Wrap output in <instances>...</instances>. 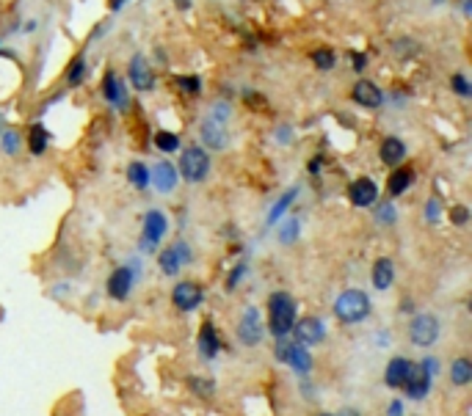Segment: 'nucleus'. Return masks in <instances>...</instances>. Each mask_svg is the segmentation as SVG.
I'll list each match as a JSON object with an SVG mask.
<instances>
[{"label": "nucleus", "mask_w": 472, "mask_h": 416, "mask_svg": "<svg viewBox=\"0 0 472 416\" xmlns=\"http://www.w3.org/2000/svg\"><path fill=\"white\" fill-rule=\"evenodd\" d=\"M296 320H299V301L288 290H274L266 301V334H271L274 339L290 336Z\"/></svg>", "instance_id": "obj_1"}, {"label": "nucleus", "mask_w": 472, "mask_h": 416, "mask_svg": "<svg viewBox=\"0 0 472 416\" xmlns=\"http://www.w3.org/2000/svg\"><path fill=\"white\" fill-rule=\"evenodd\" d=\"M332 314L340 325H359L373 314V301L365 290L359 287H345L337 292L332 303Z\"/></svg>", "instance_id": "obj_2"}, {"label": "nucleus", "mask_w": 472, "mask_h": 416, "mask_svg": "<svg viewBox=\"0 0 472 416\" xmlns=\"http://www.w3.org/2000/svg\"><path fill=\"white\" fill-rule=\"evenodd\" d=\"M229 113H232L229 102H215L210 108V113L204 116V122L199 124V141L207 146V152L226 149V143H229V130H226Z\"/></svg>", "instance_id": "obj_3"}, {"label": "nucleus", "mask_w": 472, "mask_h": 416, "mask_svg": "<svg viewBox=\"0 0 472 416\" xmlns=\"http://www.w3.org/2000/svg\"><path fill=\"white\" fill-rule=\"evenodd\" d=\"M274 358H277L279 364H288V367H290L296 375H301V378L312 375V369H315L312 350L304 347V345H299V342H293L290 336H279V339L274 342Z\"/></svg>", "instance_id": "obj_4"}, {"label": "nucleus", "mask_w": 472, "mask_h": 416, "mask_svg": "<svg viewBox=\"0 0 472 416\" xmlns=\"http://www.w3.org/2000/svg\"><path fill=\"white\" fill-rule=\"evenodd\" d=\"M442 336V320L433 312H414L409 317V342L414 347H433Z\"/></svg>", "instance_id": "obj_5"}, {"label": "nucleus", "mask_w": 472, "mask_h": 416, "mask_svg": "<svg viewBox=\"0 0 472 416\" xmlns=\"http://www.w3.org/2000/svg\"><path fill=\"white\" fill-rule=\"evenodd\" d=\"M141 273H144V268H138V262H127V265L114 268V270H111V276H108V281H105V292H108V298H111V301H116V303L130 301L133 287H136V281L141 279Z\"/></svg>", "instance_id": "obj_6"}, {"label": "nucleus", "mask_w": 472, "mask_h": 416, "mask_svg": "<svg viewBox=\"0 0 472 416\" xmlns=\"http://www.w3.org/2000/svg\"><path fill=\"white\" fill-rule=\"evenodd\" d=\"M177 174L185 182H204L210 174V152L204 146H185L180 149V163H177Z\"/></svg>", "instance_id": "obj_7"}, {"label": "nucleus", "mask_w": 472, "mask_h": 416, "mask_svg": "<svg viewBox=\"0 0 472 416\" xmlns=\"http://www.w3.org/2000/svg\"><path fill=\"white\" fill-rule=\"evenodd\" d=\"M235 336L244 347H260L266 339V320L260 317L257 306H246L238 317V325H235Z\"/></svg>", "instance_id": "obj_8"}, {"label": "nucleus", "mask_w": 472, "mask_h": 416, "mask_svg": "<svg viewBox=\"0 0 472 416\" xmlns=\"http://www.w3.org/2000/svg\"><path fill=\"white\" fill-rule=\"evenodd\" d=\"M191 262H193V254H191V246L185 240H174L158 251V268L163 276H180V270Z\"/></svg>", "instance_id": "obj_9"}, {"label": "nucleus", "mask_w": 472, "mask_h": 416, "mask_svg": "<svg viewBox=\"0 0 472 416\" xmlns=\"http://www.w3.org/2000/svg\"><path fill=\"white\" fill-rule=\"evenodd\" d=\"M169 235V218L163 210H147L141 218V243L149 251H158V246L163 243V238Z\"/></svg>", "instance_id": "obj_10"}, {"label": "nucleus", "mask_w": 472, "mask_h": 416, "mask_svg": "<svg viewBox=\"0 0 472 416\" xmlns=\"http://www.w3.org/2000/svg\"><path fill=\"white\" fill-rule=\"evenodd\" d=\"M171 303H174L177 312L191 314L204 303V287L199 281H193V279H182V281H177L171 287Z\"/></svg>", "instance_id": "obj_11"}, {"label": "nucleus", "mask_w": 472, "mask_h": 416, "mask_svg": "<svg viewBox=\"0 0 472 416\" xmlns=\"http://www.w3.org/2000/svg\"><path fill=\"white\" fill-rule=\"evenodd\" d=\"M326 336H329L326 323H323L321 317H312V314L296 320V325H293V331H290V339L299 342V345H304V347H315V345L326 342Z\"/></svg>", "instance_id": "obj_12"}, {"label": "nucleus", "mask_w": 472, "mask_h": 416, "mask_svg": "<svg viewBox=\"0 0 472 416\" xmlns=\"http://www.w3.org/2000/svg\"><path fill=\"white\" fill-rule=\"evenodd\" d=\"M345 193H348L351 207H356V210H367V207H373L378 201V185L370 176H356Z\"/></svg>", "instance_id": "obj_13"}, {"label": "nucleus", "mask_w": 472, "mask_h": 416, "mask_svg": "<svg viewBox=\"0 0 472 416\" xmlns=\"http://www.w3.org/2000/svg\"><path fill=\"white\" fill-rule=\"evenodd\" d=\"M221 334L215 328V323L207 317L202 325H199V334H196V353L202 361H213L218 353H221Z\"/></svg>", "instance_id": "obj_14"}, {"label": "nucleus", "mask_w": 472, "mask_h": 416, "mask_svg": "<svg viewBox=\"0 0 472 416\" xmlns=\"http://www.w3.org/2000/svg\"><path fill=\"white\" fill-rule=\"evenodd\" d=\"M411 369H414V361L409 356H392L387 361V367H384V386L392 389V391H400L403 383L409 380Z\"/></svg>", "instance_id": "obj_15"}, {"label": "nucleus", "mask_w": 472, "mask_h": 416, "mask_svg": "<svg viewBox=\"0 0 472 416\" xmlns=\"http://www.w3.org/2000/svg\"><path fill=\"white\" fill-rule=\"evenodd\" d=\"M127 78H130L133 89H138V91H152V89H155V72H152L149 61H147L141 53H136V56L130 58V64H127Z\"/></svg>", "instance_id": "obj_16"}, {"label": "nucleus", "mask_w": 472, "mask_h": 416, "mask_svg": "<svg viewBox=\"0 0 472 416\" xmlns=\"http://www.w3.org/2000/svg\"><path fill=\"white\" fill-rule=\"evenodd\" d=\"M351 100H354L359 108H365V111H376V108H381V102H384V91H381L373 80L359 78V80L354 83V89H351Z\"/></svg>", "instance_id": "obj_17"}, {"label": "nucleus", "mask_w": 472, "mask_h": 416, "mask_svg": "<svg viewBox=\"0 0 472 416\" xmlns=\"http://www.w3.org/2000/svg\"><path fill=\"white\" fill-rule=\"evenodd\" d=\"M180 182V174H177V165L169 163V160H160L149 168V185L158 190V193H174Z\"/></svg>", "instance_id": "obj_18"}, {"label": "nucleus", "mask_w": 472, "mask_h": 416, "mask_svg": "<svg viewBox=\"0 0 472 416\" xmlns=\"http://www.w3.org/2000/svg\"><path fill=\"white\" fill-rule=\"evenodd\" d=\"M431 389H433V378L425 372V369H420L417 367V361H414V369H411V375H409V380L403 383V394H406V400H414V402H422L428 394H431Z\"/></svg>", "instance_id": "obj_19"}, {"label": "nucleus", "mask_w": 472, "mask_h": 416, "mask_svg": "<svg viewBox=\"0 0 472 416\" xmlns=\"http://www.w3.org/2000/svg\"><path fill=\"white\" fill-rule=\"evenodd\" d=\"M395 276H398V270H395V262H392L389 257H378V259L373 262V268H370V284H373L376 292L392 290Z\"/></svg>", "instance_id": "obj_20"}, {"label": "nucleus", "mask_w": 472, "mask_h": 416, "mask_svg": "<svg viewBox=\"0 0 472 416\" xmlns=\"http://www.w3.org/2000/svg\"><path fill=\"white\" fill-rule=\"evenodd\" d=\"M378 160L384 163V165H400L403 160H406V143H403V138H398V135H384L381 138V143H378Z\"/></svg>", "instance_id": "obj_21"}, {"label": "nucleus", "mask_w": 472, "mask_h": 416, "mask_svg": "<svg viewBox=\"0 0 472 416\" xmlns=\"http://www.w3.org/2000/svg\"><path fill=\"white\" fill-rule=\"evenodd\" d=\"M414 179H417V174H414L411 165H395V168L389 171V176H387V193H389L392 198H398V196H403L406 190H411Z\"/></svg>", "instance_id": "obj_22"}, {"label": "nucleus", "mask_w": 472, "mask_h": 416, "mask_svg": "<svg viewBox=\"0 0 472 416\" xmlns=\"http://www.w3.org/2000/svg\"><path fill=\"white\" fill-rule=\"evenodd\" d=\"M103 97H105L114 108H127V89H125V80H122L116 72H105Z\"/></svg>", "instance_id": "obj_23"}, {"label": "nucleus", "mask_w": 472, "mask_h": 416, "mask_svg": "<svg viewBox=\"0 0 472 416\" xmlns=\"http://www.w3.org/2000/svg\"><path fill=\"white\" fill-rule=\"evenodd\" d=\"M447 378L455 389H466L472 383V358L469 356H458L450 361V369H447Z\"/></svg>", "instance_id": "obj_24"}, {"label": "nucleus", "mask_w": 472, "mask_h": 416, "mask_svg": "<svg viewBox=\"0 0 472 416\" xmlns=\"http://www.w3.org/2000/svg\"><path fill=\"white\" fill-rule=\"evenodd\" d=\"M25 146H28L31 154H36V157H42V154L47 152V146H50V132H47V127H45L42 122L31 124L28 138H25Z\"/></svg>", "instance_id": "obj_25"}, {"label": "nucleus", "mask_w": 472, "mask_h": 416, "mask_svg": "<svg viewBox=\"0 0 472 416\" xmlns=\"http://www.w3.org/2000/svg\"><path fill=\"white\" fill-rule=\"evenodd\" d=\"M185 386H188V391L196 394L199 400H213L215 391H218V383H215L213 378H207V375H188V378H185Z\"/></svg>", "instance_id": "obj_26"}, {"label": "nucleus", "mask_w": 472, "mask_h": 416, "mask_svg": "<svg viewBox=\"0 0 472 416\" xmlns=\"http://www.w3.org/2000/svg\"><path fill=\"white\" fill-rule=\"evenodd\" d=\"M296 198H299V185H293L290 190H285V193L277 198V204H274L271 210H268V218H266V224H268V227H274V224H277V221H279V218H282V216L290 210V207H293V201H296Z\"/></svg>", "instance_id": "obj_27"}, {"label": "nucleus", "mask_w": 472, "mask_h": 416, "mask_svg": "<svg viewBox=\"0 0 472 416\" xmlns=\"http://www.w3.org/2000/svg\"><path fill=\"white\" fill-rule=\"evenodd\" d=\"M127 182L133 190H147L149 187V165L141 160H133L127 165Z\"/></svg>", "instance_id": "obj_28"}, {"label": "nucleus", "mask_w": 472, "mask_h": 416, "mask_svg": "<svg viewBox=\"0 0 472 416\" xmlns=\"http://www.w3.org/2000/svg\"><path fill=\"white\" fill-rule=\"evenodd\" d=\"M155 146L163 154H174V152H180V135L171 132V130H158L155 132Z\"/></svg>", "instance_id": "obj_29"}, {"label": "nucleus", "mask_w": 472, "mask_h": 416, "mask_svg": "<svg viewBox=\"0 0 472 416\" xmlns=\"http://www.w3.org/2000/svg\"><path fill=\"white\" fill-rule=\"evenodd\" d=\"M246 273H249V262L246 259H241L238 265H235L229 273H226V281H224V290L226 292H235L241 284H244V279H246Z\"/></svg>", "instance_id": "obj_30"}, {"label": "nucleus", "mask_w": 472, "mask_h": 416, "mask_svg": "<svg viewBox=\"0 0 472 416\" xmlns=\"http://www.w3.org/2000/svg\"><path fill=\"white\" fill-rule=\"evenodd\" d=\"M312 64H315L321 72H329V69H334L337 56H334V50H329V47H318V50H312Z\"/></svg>", "instance_id": "obj_31"}, {"label": "nucleus", "mask_w": 472, "mask_h": 416, "mask_svg": "<svg viewBox=\"0 0 472 416\" xmlns=\"http://www.w3.org/2000/svg\"><path fill=\"white\" fill-rule=\"evenodd\" d=\"M299 229H301V224H299V218L293 216V218H288L285 224H282V229H279V243L282 246H293L296 240H299Z\"/></svg>", "instance_id": "obj_32"}, {"label": "nucleus", "mask_w": 472, "mask_h": 416, "mask_svg": "<svg viewBox=\"0 0 472 416\" xmlns=\"http://www.w3.org/2000/svg\"><path fill=\"white\" fill-rule=\"evenodd\" d=\"M20 143H23V138H20V132L14 127H9V130L0 132V149H3L6 154H17L20 152Z\"/></svg>", "instance_id": "obj_33"}, {"label": "nucleus", "mask_w": 472, "mask_h": 416, "mask_svg": "<svg viewBox=\"0 0 472 416\" xmlns=\"http://www.w3.org/2000/svg\"><path fill=\"white\" fill-rule=\"evenodd\" d=\"M83 75H86V58L78 53L75 61H72L69 69H67V83H69V86H81V83H83Z\"/></svg>", "instance_id": "obj_34"}, {"label": "nucleus", "mask_w": 472, "mask_h": 416, "mask_svg": "<svg viewBox=\"0 0 472 416\" xmlns=\"http://www.w3.org/2000/svg\"><path fill=\"white\" fill-rule=\"evenodd\" d=\"M450 89H453V94H458L461 100H466V97H472V86H469V80H466V75H461V72H455V75H450Z\"/></svg>", "instance_id": "obj_35"}, {"label": "nucleus", "mask_w": 472, "mask_h": 416, "mask_svg": "<svg viewBox=\"0 0 472 416\" xmlns=\"http://www.w3.org/2000/svg\"><path fill=\"white\" fill-rule=\"evenodd\" d=\"M447 218L453 227H466L469 224V207L466 204H453L447 210Z\"/></svg>", "instance_id": "obj_36"}, {"label": "nucleus", "mask_w": 472, "mask_h": 416, "mask_svg": "<svg viewBox=\"0 0 472 416\" xmlns=\"http://www.w3.org/2000/svg\"><path fill=\"white\" fill-rule=\"evenodd\" d=\"M395 218H398V210H395V204H378V210H376V224H384V227H389V224H395Z\"/></svg>", "instance_id": "obj_37"}, {"label": "nucleus", "mask_w": 472, "mask_h": 416, "mask_svg": "<svg viewBox=\"0 0 472 416\" xmlns=\"http://www.w3.org/2000/svg\"><path fill=\"white\" fill-rule=\"evenodd\" d=\"M177 86H180V91H185V94H199V89H202V83H199L196 75H180V78H177Z\"/></svg>", "instance_id": "obj_38"}, {"label": "nucleus", "mask_w": 472, "mask_h": 416, "mask_svg": "<svg viewBox=\"0 0 472 416\" xmlns=\"http://www.w3.org/2000/svg\"><path fill=\"white\" fill-rule=\"evenodd\" d=\"M439 364H442V361H439L436 356H422V358L417 361V367H420V369H425L431 378H436V375H439V369H442Z\"/></svg>", "instance_id": "obj_39"}, {"label": "nucleus", "mask_w": 472, "mask_h": 416, "mask_svg": "<svg viewBox=\"0 0 472 416\" xmlns=\"http://www.w3.org/2000/svg\"><path fill=\"white\" fill-rule=\"evenodd\" d=\"M439 218H442V207H439V201H436V198H428V201H425V221H428V224H439Z\"/></svg>", "instance_id": "obj_40"}, {"label": "nucleus", "mask_w": 472, "mask_h": 416, "mask_svg": "<svg viewBox=\"0 0 472 416\" xmlns=\"http://www.w3.org/2000/svg\"><path fill=\"white\" fill-rule=\"evenodd\" d=\"M387 416H406V402H403L400 397L389 400V402H387Z\"/></svg>", "instance_id": "obj_41"}, {"label": "nucleus", "mask_w": 472, "mask_h": 416, "mask_svg": "<svg viewBox=\"0 0 472 416\" xmlns=\"http://www.w3.org/2000/svg\"><path fill=\"white\" fill-rule=\"evenodd\" d=\"M323 165H326V157H323V154H312L310 163H307V171H310V174H321Z\"/></svg>", "instance_id": "obj_42"}, {"label": "nucleus", "mask_w": 472, "mask_h": 416, "mask_svg": "<svg viewBox=\"0 0 472 416\" xmlns=\"http://www.w3.org/2000/svg\"><path fill=\"white\" fill-rule=\"evenodd\" d=\"M351 64H354V72H362L367 67V56L365 53H351Z\"/></svg>", "instance_id": "obj_43"}, {"label": "nucleus", "mask_w": 472, "mask_h": 416, "mask_svg": "<svg viewBox=\"0 0 472 416\" xmlns=\"http://www.w3.org/2000/svg\"><path fill=\"white\" fill-rule=\"evenodd\" d=\"M398 312H400V314H409V317H411V314H414V303H411V301H406V298H403V301H400V303H398Z\"/></svg>", "instance_id": "obj_44"}, {"label": "nucleus", "mask_w": 472, "mask_h": 416, "mask_svg": "<svg viewBox=\"0 0 472 416\" xmlns=\"http://www.w3.org/2000/svg\"><path fill=\"white\" fill-rule=\"evenodd\" d=\"M334 416H362V413H359L356 408H351V405H348V408H343V411H340V413H334Z\"/></svg>", "instance_id": "obj_45"}, {"label": "nucleus", "mask_w": 472, "mask_h": 416, "mask_svg": "<svg viewBox=\"0 0 472 416\" xmlns=\"http://www.w3.org/2000/svg\"><path fill=\"white\" fill-rule=\"evenodd\" d=\"M174 6L185 12V9H191V0H174Z\"/></svg>", "instance_id": "obj_46"}, {"label": "nucleus", "mask_w": 472, "mask_h": 416, "mask_svg": "<svg viewBox=\"0 0 472 416\" xmlns=\"http://www.w3.org/2000/svg\"><path fill=\"white\" fill-rule=\"evenodd\" d=\"M122 3H125V0H108V6H111V9H114V12H116V9H119V6H122Z\"/></svg>", "instance_id": "obj_47"}, {"label": "nucleus", "mask_w": 472, "mask_h": 416, "mask_svg": "<svg viewBox=\"0 0 472 416\" xmlns=\"http://www.w3.org/2000/svg\"><path fill=\"white\" fill-rule=\"evenodd\" d=\"M3 314H6V312H3V306H0V320H3Z\"/></svg>", "instance_id": "obj_48"}, {"label": "nucleus", "mask_w": 472, "mask_h": 416, "mask_svg": "<svg viewBox=\"0 0 472 416\" xmlns=\"http://www.w3.org/2000/svg\"><path fill=\"white\" fill-rule=\"evenodd\" d=\"M318 416H334V413H318Z\"/></svg>", "instance_id": "obj_49"}]
</instances>
